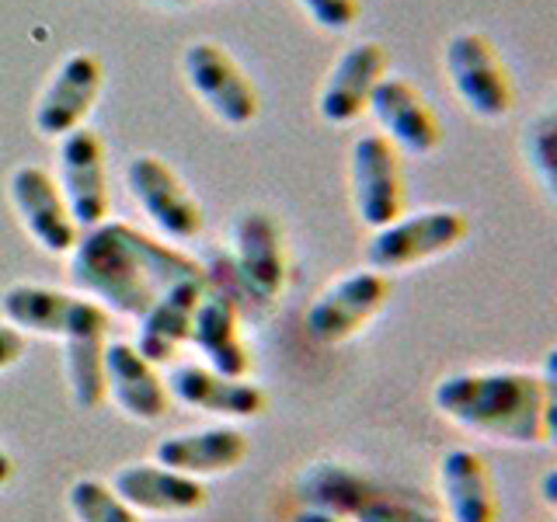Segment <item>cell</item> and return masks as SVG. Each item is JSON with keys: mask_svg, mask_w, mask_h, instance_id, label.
Listing matches in <instances>:
<instances>
[{"mask_svg": "<svg viewBox=\"0 0 557 522\" xmlns=\"http://www.w3.org/2000/svg\"><path fill=\"white\" fill-rule=\"evenodd\" d=\"M66 258L74 293L95 300L109 318H126L133 324L178 283L206 275L182 248L112 216L84 231Z\"/></svg>", "mask_w": 557, "mask_h": 522, "instance_id": "1", "label": "cell"}, {"mask_svg": "<svg viewBox=\"0 0 557 522\" xmlns=\"http://www.w3.org/2000/svg\"><path fill=\"white\" fill-rule=\"evenodd\" d=\"M432 408L470 435L502 446L554 439V370H460L432 387Z\"/></svg>", "mask_w": 557, "mask_h": 522, "instance_id": "2", "label": "cell"}, {"mask_svg": "<svg viewBox=\"0 0 557 522\" xmlns=\"http://www.w3.org/2000/svg\"><path fill=\"white\" fill-rule=\"evenodd\" d=\"M0 318L25 338L63 345L66 390L81 411H98L104 405L101 359L112 318L95 300L42 283H11L0 293Z\"/></svg>", "mask_w": 557, "mask_h": 522, "instance_id": "3", "label": "cell"}, {"mask_svg": "<svg viewBox=\"0 0 557 522\" xmlns=\"http://www.w3.org/2000/svg\"><path fill=\"white\" fill-rule=\"evenodd\" d=\"M296 498L304 509H318L348 522H446L443 512L408 492H391L366 470L338 460H318L296 474Z\"/></svg>", "mask_w": 557, "mask_h": 522, "instance_id": "4", "label": "cell"}, {"mask_svg": "<svg viewBox=\"0 0 557 522\" xmlns=\"http://www.w3.org/2000/svg\"><path fill=\"white\" fill-rule=\"evenodd\" d=\"M470 234V220L460 209H418V213H400L394 223L380 226L366 240V269L380 275L408 272L457 251Z\"/></svg>", "mask_w": 557, "mask_h": 522, "instance_id": "5", "label": "cell"}, {"mask_svg": "<svg viewBox=\"0 0 557 522\" xmlns=\"http://www.w3.org/2000/svg\"><path fill=\"white\" fill-rule=\"evenodd\" d=\"M391 275H380L373 269H356L331 278L307 307V335L324 348L352 341L380 318L383 307L391 303Z\"/></svg>", "mask_w": 557, "mask_h": 522, "instance_id": "6", "label": "cell"}, {"mask_svg": "<svg viewBox=\"0 0 557 522\" xmlns=\"http://www.w3.org/2000/svg\"><path fill=\"white\" fill-rule=\"evenodd\" d=\"M231 269L244 296L269 307L286 293L289 248L286 231L265 209H244L231 223Z\"/></svg>", "mask_w": 557, "mask_h": 522, "instance_id": "7", "label": "cell"}, {"mask_svg": "<svg viewBox=\"0 0 557 522\" xmlns=\"http://www.w3.org/2000/svg\"><path fill=\"white\" fill-rule=\"evenodd\" d=\"M446 77L470 115L498 122L512 112L516 87L509 66L484 32H457L446 42Z\"/></svg>", "mask_w": 557, "mask_h": 522, "instance_id": "8", "label": "cell"}, {"mask_svg": "<svg viewBox=\"0 0 557 522\" xmlns=\"http://www.w3.org/2000/svg\"><path fill=\"white\" fill-rule=\"evenodd\" d=\"M348 188H352V209L362 226L380 231L394 223L408 206L405 164L400 153L383 133H366L352 144L348 157Z\"/></svg>", "mask_w": 557, "mask_h": 522, "instance_id": "9", "label": "cell"}, {"mask_svg": "<svg viewBox=\"0 0 557 522\" xmlns=\"http://www.w3.org/2000/svg\"><path fill=\"white\" fill-rule=\"evenodd\" d=\"M182 70H185L188 87L199 95V101L223 122V126L244 129L258 119L261 112L258 87L220 42H209V39L188 42L182 52Z\"/></svg>", "mask_w": 557, "mask_h": 522, "instance_id": "10", "label": "cell"}, {"mask_svg": "<svg viewBox=\"0 0 557 522\" xmlns=\"http://www.w3.org/2000/svg\"><path fill=\"white\" fill-rule=\"evenodd\" d=\"M126 188L164 240L188 244L202 234L206 213L199 199L191 196L188 185L178 178V171L168 167L161 157H153V153L133 157L126 164Z\"/></svg>", "mask_w": 557, "mask_h": 522, "instance_id": "11", "label": "cell"}, {"mask_svg": "<svg viewBox=\"0 0 557 522\" xmlns=\"http://www.w3.org/2000/svg\"><path fill=\"white\" fill-rule=\"evenodd\" d=\"M57 185L60 196L74 216L77 231H91L104 223L112 213V188H109V157H104L101 136L91 129H74L60 139V161H57Z\"/></svg>", "mask_w": 557, "mask_h": 522, "instance_id": "12", "label": "cell"}, {"mask_svg": "<svg viewBox=\"0 0 557 522\" xmlns=\"http://www.w3.org/2000/svg\"><path fill=\"white\" fill-rule=\"evenodd\" d=\"M8 199L22 231L52 258H66L81 237L74 216L60 196L57 178L39 164H17L8 178Z\"/></svg>", "mask_w": 557, "mask_h": 522, "instance_id": "13", "label": "cell"}, {"mask_svg": "<svg viewBox=\"0 0 557 522\" xmlns=\"http://www.w3.org/2000/svg\"><path fill=\"white\" fill-rule=\"evenodd\" d=\"M104 84L101 60L91 52H70V57L52 70L49 84L35 101V133L42 139H63L74 129L87 126V115L95 112L98 95Z\"/></svg>", "mask_w": 557, "mask_h": 522, "instance_id": "14", "label": "cell"}, {"mask_svg": "<svg viewBox=\"0 0 557 522\" xmlns=\"http://www.w3.org/2000/svg\"><path fill=\"white\" fill-rule=\"evenodd\" d=\"M366 112L376 119V126L397 147V153L429 157L443 147L440 115H435L429 98L405 77H394V74L383 77L373 87L370 109Z\"/></svg>", "mask_w": 557, "mask_h": 522, "instance_id": "15", "label": "cell"}, {"mask_svg": "<svg viewBox=\"0 0 557 522\" xmlns=\"http://www.w3.org/2000/svg\"><path fill=\"white\" fill-rule=\"evenodd\" d=\"M164 387L174 405L223 418V422H251V418L265 414V390L258 383L220 376L213 370H206L202 362L171 365Z\"/></svg>", "mask_w": 557, "mask_h": 522, "instance_id": "16", "label": "cell"}, {"mask_svg": "<svg viewBox=\"0 0 557 522\" xmlns=\"http://www.w3.org/2000/svg\"><path fill=\"white\" fill-rule=\"evenodd\" d=\"M101 380H104V400H112L119 414H126L129 422L157 425L168 418L171 397L164 387V376L129 341L104 345Z\"/></svg>", "mask_w": 557, "mask_h": 522, "instance_id": "17", "label": "cell"}, {"mask_svg": "<svg viewBox=\"0 0 557 522\" xmlns=\"http://www.w3.org/2000/svg\"><path fill=\"white\" fill-rule=\"evenodd\" d=\"M387 66H391L387 49L380 42L366 39L348 46L321 84L318 95L321 119L331 122V126H352L356 119H362V112L370 109L373 87L387 77Z\"/></svg>", "mask_w": 557, "mask_h": 522, "instance_id": "18", "label": "cell"}, {"mask_svg": "<svg viewBox=\"0 0 557 522\" xmlns=\"http://www.w3.org/2000/svg\"><path fill=\"white\" fill-rule=\"evenodd\" d=\"M188 345L202 356L206 370L231 380H251L255 356L240 335V310L226 293H216L213 286L206 289L191 318Z\"/></svg>", "mask_w": 557, "mask_h": 522, "instance_id": "19", "label": "cell"}, {"mask_svg": "<svg viewBox=\"0 0 557 522\" xmlns=\"http://www.w3.org/2000/svg\"><path fill=\"white\" fill-rule=\"evenodd\" d=\"M446 522H498L502 501L487 460L467 446H453L435 467Z\"/></svg>", "mask_w": 557, "mask_h": 522, "instance_id": "20", "label": "cell"}, {"mask_svg": "<svg viewBox=\"0 0 557 522\" xmlns=\"http://www.w3.org/2000/svg\"><path fill=\"white\" fill-rule=\"evenodd\" d=\"M109 484L136 515H191L206 509L209 501L202 481L185 477L153 460L119 467Z\"/></svg>", "mask_w": 557, "mask_h": 522, "instance_id": "21", "label": "cell"}, {"mask_svg": "<svg viewBox=\"0 0 557 522\" xmlns=\"http://www.w3.org/2000/svg\"><path fill=\"white\" fill-rule=\"evenodd\" d=\"M251 443L234 425H206L191 432H174L153 446V463L178 470L185 477H220L248 460Z\"/></svg>", "mask_w": 557, "mask_h": 522, "instance_id": "22", "label": "cell"}, {"mask_svg": "<svg viewBox=\"0 0 557 522\" xmlns=\"http://www.w3.org/2000/svg\"><path fill=\"white\" fill-rule=\"evenodd\" d=\"M206 289H209V275L178 283L136 321V341L129 345L153 365L171 362L182 352V345H188L191 318H196V307L206 296Z\"/></svg>", "mask_w": 557, "mask_h": 522, "instance_id": "23", "label": "cell"}, {"mask_svg": "<svg viewBox=\"0 0 557 522\" xmlns=\"http://www.w3.org/2000/svg\"><path fill=\"white\" fill-rule=\"evenodd\" d=\"M66 509L74 515V522H144L112 492V484L101 477H77L70 484Z\"/></svg>", "mask_w": 557, "mask_h": 522, "instance_id": "24", "label": "cell"}, {"mask_svg": "<svg viewBox=\"0 0 557 522\" xmlns=\"http://www.w3.org/2000/svg\"><path fill=\"white\" fill-rule=\"evenodd\" d=\"M554 133L557 119L550 109H544L527 126V136H522V153H527V164L540 188L547 191V199H554Z\"/></svg>", "mask_w": 557, "mask_h": 522, "instance_id": "25", "label": "cell"}, {"mask_svg": "<svg viewBox=\"0 0 557 522\" xmlns=\"http://www.w3.org/2000/svg\"><path fill=\"white\" fill-rule=\"evenodd\" d=\"M296 4H300L313 17V25L324 32H352L362 14L359 0H296Z\"/></svg>", "mask_w": 557, "mask_h": 522, "instance_id": "26", "label": "cell"}, {"mask_svg": "<svg viewBox=\"0 0 557 522\" xmlns=\"http://www.w3.org/2000/svg\"><path fill=\"white\" fill-rule=\"evenodd\" d=\"M25 348H28V338L22 335V331H14L11 324L0 321V373H8L11 365L22 362Z\"/></svg>", "mask_w": 557, "mask_h": 522, "instance_id": "27", "label": "cell"}, {"mask_svg": "<svg viewBox=\"0 0 557 522\" xmlns=\"http://www.w3.org/2000/svg\"><path fill=\"white\" fill-rule=\"evenodd\" d=\"M286 522H348V519H338V515H327V512H318V509H296Z\"/></svg>", "mask_w": 557, "mask_h": 522, "instance_id": "28", "label": "cell"}, {"mask_svg": "<svg viewBox=\"0 0 557 522\" xmlns=\"http://www.w3.org/2000/svg\"><path fill=\"white\" fill-rule=\"evenodd\" d=\"M11 477H14V460L8 457L4 449H0V487H8Z\"/></svg>", "mask_w": 557, "mask_h": 522, "instance_id": "29", "label": "cell"}]
</instances>
